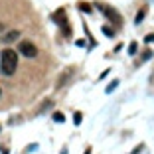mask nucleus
I'll use <instances>...</instances> for the list:
<instances>
[{
	"label": "nucleus",
	"mask_w": 154,
	"mask_h": 154,
	"mask_svg": "<svg viewBox=\"0 0 154 154\" xmlns=\"http://www.w3.org/2000/svg\"><path fill=\"white\" fill-rule=\"evenodd\" d=\"M95 6L105 14V16H107V18H109V22L113 24V26H117V28H119V26H122V16L113 8V6H107V4H103V2H97Z\"/></svg>",
	"instance_id": "nucleus-1"
},
{
	"label": "nucleus",
	"mask_w": 154,
	"mask_h": 154,
	"mask_svg": "<svg viewBox=\"0 0 154 154\" xmlns=\"http://www.w3.org/2000/svg\"><path fill=\"white\" fill-rule=\"evenodd\" d=\"M75 73H77V69L73 67V65H69V67H65L63 71L59 73V77H57V83H55V87H63V85H67L69 81H71L73 77H75Z\"/></svg>",
	"instance_id": "nucleus-2"
},
{
	"label": "nucleus",
	"mask_w": 154,
	"mask_h": 154,
	"mask_svg": "<svg viewBox=\"0 0 154 154\" xmlns=\"http://www.w3.org/2000/svg\"><path fill=\"white\" fill-rule=\"evenodd\" d=\"M18 51L24 55V57H36L38 55V48H36V44H32V42H20Z\"/></svg>",
	"instance_id": "nucleus-3"
},
{
	"label": "nucleus",
	"mask_w": 154,
	"mask_h": 154,
	"mask_svg": "<svg viewBox=\"0 0 154 154\" xmlns=\"http://www.w3.org/2000/svg\"><path fill=\"white\" fill-rule=\"evenodd\" d=\"M0 61H8V63H16L18 65V54L12 50V48H6L0 54Z\"/></svg>",
	"instance_id": "nucleus-4"
},
{
	"label": "nucleus",
	"mask_w": 154,
	"mask_h": 154,
	"mask_svg": "<svg viewBox=\"0 0 154 154\" xmlns=\"http://www.w3.org/2000/svg\"><path fill=\"white\" fill-rule=\"evenodd\" d=\"M51 18H54V22H55V24H59V26H61V24H63V26L67 24V14H65V10H63V8L55 10Z\"/></svg>",
	"instance_id": "nucleus-5"
},
{
	"label": "nucleus",
	"mask_w": 154,
	"mask_h": 154,
	"mask_svg": "<svg viewBox=\"0 0 154 154\" xmlns=\"http://www.w3.org/2000/svg\"><path fill=\"white\" fill-rule=\"evenodd\" d=\"M16 40H20V32L18 30H10L8 34L2 36V42H4V44H14Z\"/></svg>",
	"instance_id": "nucleus-6"
},
{
	"label": "nucleus",
	"mask_w": 154,
	"mask_h": 154,
	"mask_svg": "<svg viewBox=\"0 0 154 154\" xmlns=\"http://www.w3.org/2000/svg\"><path fill=\"white\" fill-rule=\"evenodd\" d=\"M146 10H148V8H146V6H142V8L138 10V12H136V18H134V24H136V26H140V22L144 20V16H146Z\"/></svg>",
	"instance_id": "nucleus-7"
},
{
	"label": "nucleus",
	"mask_w": 154,
	"mask_h": 154,
	"mask_svg": "<svg viewBox=\"0 0 154 154\" xmlns=\"http://www.w3.org/2000/svg\"><path fill=\"white\" fill-rule=\"evenodd\" d=\"M77 8L81 10V12H85V14H91V12H93V6L87 4V2H79V4H77Z\"/></svg>",
	"instance_id": "nucleus-8"
},
{
	"label": "nucleus",
	"mask_w": 154,
	"mask_h": 154,
	"mask_svg": "<svg viewBox=\"0 0 154 154\" xmlns=\"http://www.w3.org/2000/svg\"><path fill=\"white\" fill-rule=\"evenodd\" d=\"M101 30H103V34H105L107 38H115V34H117V32H115V28H113V26H103Z\"/></svg>",
	"instance_id": "nucleus-9"
},
{
	"label": "nucleus",
	"mask_w": 154,
	"mask_h": 154,
	"mask_svg": "<svg viewBox=\"0 0 154 154\" xmlns=\"http://www.w3.org/2000/svg\"><path fill=\"white\" fill-rule=\"evenodd\" d=\"M54 122H65V115L63 113H54Z\"/></svg>",
	"instance_id": "nucleus-10"
},
{
	"label": "nucleus",
	"mask_w": 154,
	"mask_h": 154,
	"mask_svg": "<svg viewBox=\"0 0 154 154\" xmlns=\"http://www.w3.org/2000/svg\"><path fill=\"white\" fill-rule=\"evenodd\" d=\"M136 51H138V44H136V42H131V45H128V54L134 55Z\"/></svg>",
	"instance_id": "nucleus-11"
},
{
	"label": "nucleus",
	"mask_w": 154,
	"mask_h": 154,
	"mask_svg": "<svg viewBox=\"0 0 154 154\" xmlns=\"http://www.w3.org/2000/svg\"><path fill=\"white\" fill-rule=\"evenodd\" d=\"M117 87H119V79H115V81H111V85H107V93H113Z\"/></svg>",
	"instance_id": "nucleus-12"
},
{
	"label": "nucleus",
	"mask_w": 154,
	"mask_h": 154,
	"mask_svg": "<svg viewBox=\"0 0 154 154\" xmlns=\"http://www.w3.org/2000/svg\"><path fill=\"white\" fill-rule=\"evenodd\" d=\"M81 121H83V115L81 113H75V115H73V122H75V125H79Z\"/></svg>",
	"instance_id": "nucleus-13"
},
{
	"label": "nucleus",
	"mask_w": 154,
	"mask_h": 154,
	"mask_svg": "<svg viewBox=\"0 0 154 154\" xmlns=\"http://www.w3.org/2000/svg\"><path fill=\"white\" fill-rule=\"evenodd\" d=\"M150 57H152V51H144V54H142V57H140V63H142V61H146V59H150Z\"/></svg>",
	"instance_id": "nucleus-14"
},
{
	"label": "nucleus",
	"mask_w": 154,
	"mask_h": 154,
	"mask_svg": "<svg viewBox=\"0 0 154 154\" xmlns=\"http://www.w3.org/2000/svg\"><path fill=\"white\" fill-rule=\"evenodd\" d=\"M142 148H144V144H136V146H134V150H132L131 154H140V152H142Z\"/></svg>",
	"instance_id": "nucleus-15"
},
{
	"label": "nucleus",
	"mask_w": 154,
	"mask_h": 154,
	"mask_svg": "<svg viewBox=\"0 0 154 154\" xmlns=\"http://www.w3.org/2000/svg\"><path fill=\"white\" fill-rule=\"evenodd\" d=\"M144 42H146V44H152V42H154V34H148V36L144 38Z\"/></svg>",
	"instance_id": "nucleus-16"
},
{
	"label": "nucleus",
	"mask_w": 154,
	"mask_h": 154,
	"mask_svg": "<svg viewBox=\"0 0 154 154\" xmlns=\"http://www.w3.org/2000/svg\"><path fill=\"white\" fill-rule=\"evenodd\" d=\"M109 73H111V69H105V71L101 73V77H99V79H103V77H107V75H109Z\"/></svg>",
	"instance_id": "nucleus-17"
},
{
	"label": "nucleus",
	"mask_w": 154,
	"mask_h": 154,
	"mask_svg": "<svg viewBox=\"0 0 154 154\" xmlns=\"http://www.w3.org/2000/svg\"><path fill=\"white\" fill-rule=\"evenodd\" d=\"M0 32H2V22H0Z\"/></svg>",
	"instance_id": "nucleus-18"
},
{
	"label": "nucleus",
	"mask_w": 154,
	"mask_h": 154,
	"mask_svg": "<svg viewBox=\"0 0 154 154\" xmlns=\"http://www.w3.org/2000/svg\"><path fill=\"white\" fill-rule=\"evenodd\" d=\"M0 95H2V89H0Z\"/></svg>",
	"instance_id": "nucleus-19"
},
{
	"label": "nucleus",
	"mask_w": 154,
	"mask_h": 154,
	"mask_svg": "<svg viewBox=\"0 0 154 154\" xmlns=\"http://www.w3.org/2000/svg\"><path fill=\"white\" fill-rule=\"evenodd\" d=\"M150 2H154V0H150Z\"/></svg>",
	"instance_id": "nucleus-20"
}]
</instances>
